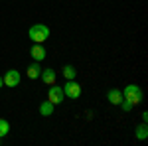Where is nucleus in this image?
I'll use <instances>...</instances> for the list:
<instances>
[{"label":"nucleus","mask_w":148,"mask_h":146,"mask_svg":"<svg viewBox=\"0 0 148 146\" xmlns=\"http://www.w3.org/2000/svg\"><path fill=\"white\" fill-rule=\"evenodd\" d=\"M61 89H63V95L69 97V99H77V97L81 95V85L75 81V79H67V83H65Z\"/></svg>","instance_id":"3"},{"label":"nucleus","mask_w":148,"mask_h":146,"mask_svg":"<svg viewBox=\"0 0 148 146\" xmlns=\"http://www.w3.org/2000/svg\"><path fill=\"white\" fill-rule=\"evenodd\" d=\"M40 73H42V65H40V61L32 63L30 67L26 69V75H28L30 79H38V77H40Z\"/></svg>","instance_id":"8"},{"label":"nucleus","mask_w":148,"mask_h":146,"mask_svg":"<svg viewBox=\"0 0 148 146\" xmlns=\"http://www.w3.org/2000/svg\"><path fill=\"white\" fill-rule=\"evenodd\" d=\"M63 75H65V79H75L77 69L73 67V65H65V67H63Z\"/></svg>","instance_id":"12"},{"label":"nucleus","mask_w":148,"mask_h":146,"mask_svg":"<svg viewBox=\"0 0 148 146\" xmlns=\"http://www.w3.org/2000/svg\"><path fill=\"white\" fill-rule=\"evenodd\" d=\"M28 36H30V40H32L34 44H44L47 38H49V28L44 26V24H36V26L30 28Z\"/></svg>","instance_id":"1"},{"label":"nucleus","mask_w":148,"mask_h":146,"mask_svg":"<svg viewBox=\"0 0 148 146\" xmlns=\"http://www.w3.org/2000/svg\"><path fill=\"white\" fill-rule=\"evenodd\" d=\"M63 97H65V95H63V89L57 87L56 83H53V85L49 87V91H47V101L53 103V105H59V103L63 101Z\"/></svg>","instance_id":"4"},{"label":"nucleus","mask_w":148,"mask_h":146,"mask_svg":"<svg viewBox=\"0 0 148 146\" xmlns=\"http://www.w3.org/2000/svg\"><path fill=\"white\" fill-rule=\"evenodd\" d=\"M40 77H42V81L46 83V85H53L56 83V71L53 69H42V73H40Z\"/></svg>","instance_id":"7"},{"label":"nucleus","mask_w":148,"mask_h":146,"mask_svg":"<svg viewBox=\"0 0 148 146\" xmlns=\"http://www.w3.org/2000/svg\"><path fill=\"white\" fill-rule=\"evenodd\" d=\"M30 53H32V57H34L36 61H44L46 59V49H44L42 44H34L32 49H30Z\"/></svg>","instance_id":"6"},{"label":"nucleus","mask_w":148,"mask_h":146,"mask_svg":"<svg viewBox=\"0 0 148 146\" xmlns=\"http://www.w3.org/2000/svg\"><path fill=\"white\" fill-rule=\"evenodd\" d=\"M0 87H4V81H2V77H0Z\"/></svg>","instance_id":"15"},{"label":"nucleus","mask_w":148,"mask_h":146,"mask_svg":"<svg viewBox=\"0 0 148 146\" xmlns=\"http://www.w3.org/2000/svg\"><path fill=\"white\" fill-rule=\"evenodd\" d=\"M40 112H42L44 117H51V112H53V103L44 101L42 105H40Z\"/></svg>","instance_id":"10"},{"label":"nucleus","mask_w":148,"mask_h":146,"mask_svg":"<svg viewBox=\"0 0 148 146\" xmlns=\"http://www.w3.org/2000/svg\"><path fill=\"white\" fill-rule=\"evenodd\" d=\"M123 99L128 101L130 105H138L142 101V89L138 85H126L125 91H123Z\"/></svg>","instance_id":"2"},{"label":"nucleus","mask_w":148,"mask_h":146,"mask_svg":"<svg viewBox=\"0 0 148 146\" xmlns=\"http://www.w3.org/2000/svg\"><path fill=\"white\" fill-rule=\"evenodd\" d=\"M8 132H10V124H8V121H6V119H0V138L6 136Z\"/></svg>","instance_id":"13"},{"label":"nucleus","mask_w":148,"mask_h":146,"mask_svg":"<svg viewBox=\"0 0 148 146\" xmlns=\"http://www.w3.org/2000/svg\"><path fill=\"white\" fill-rule=\"evenodd\" d=\"M121 107H123V111H130V109H132V105H130L128 101H125V99L121 101Z\"/></svg>","instance_id":"14"},{"label":"nucleus","mask_w":148,"mask_h":146,"mask_svg":"<svg viewBox=\"0 0 148 146\" xmlns=\"http://www.w3.org/2000/svg\"><path fill=\"white\" fill-rule=\"evenodd\" d=\"M2 81H4L6 87H16V85H20V73H18L16 69H10V71L2 77Z\"/></svg>","instance_id":"5"},{"label":"nucleus","mask_w":148,"mask_h":146,"mask_svg":"<svg viewBox=\"0 0 148 146\" xmlns=\"http://www.w3.org/2000/svg\"><path fill=\"white\" fill-rule=\"evenodd\" d=\"M148 136V128H146V123H142L140 126H136V138L138 140H144Z\"/></svg>","instance_id":"11"},{"label":"nucleus","mask_w":148,"mask_h":146,"mask_svg":"<svg viewBox=\"0 0 148 146\" xmlns=\"http://www.w3.org/2000/svg\"><path fill=\"white\" fill-rule=\"evenodd\" d=\"M107 99H109L111 105H121V101H123V93H121L119 89H111L109 95H107Z\"/></svg>","instance_id":"9"}]
</instances>
